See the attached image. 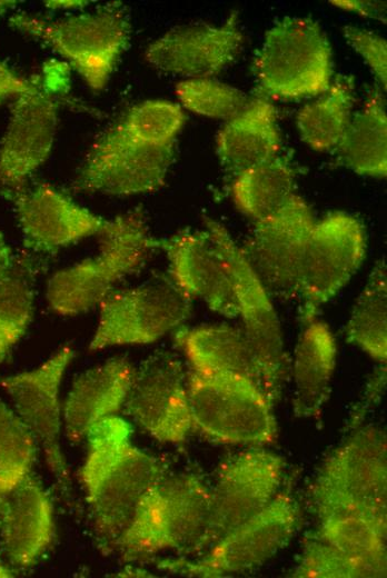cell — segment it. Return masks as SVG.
I'll use <instances>...</instances> for the list:
<instances>
[{
  "instance_id": "obj_22",
  "label": "cell",
  "mask_w": 387,
  "mask_h": 578,
  "mask_svg": "<svg viewBox=\"0 0 387 578\" xmlns=\"http://www.w3.org/2000/svg\"><path fill=\"white\" fill-rule=\"evenodd\" d=\"M0 525L4 551L17 567L32 566L48 548L54 530L53 508L34 478L28 476L7 497Z\"/></svg>"
},
{
  "instance_id": "obj_35",
  "label": "cell",
  "mask_w": 387,
  "mask_h": 578,
  "mask_svg": "<svg viewBox=\"0 0 387 578\" xmlns=\"http://www.w3.org/2000/svg\"><path fill=\"white\" fill-rule=\"evenodd\" d=\"M32 308L30 286L23 278L9 271L0 282V361L26 332Z\"/></svg>"
},
{
  "instance_id": "obj_10",
  "label": "cell",
  "mask_w": 387,
  "mask_h": 578,
  "mask_svg": "<svg viewBox=\"0 0 387 578\" xmlns=\"http://www.w3.org/2000/svg\"><path fill=\"white\" fill-rule=\"evenodd\" d=\"M298 515L296 500L289 494H277L266 508L221 537L201 558L163 559L157 566L198 578L245 572L261 566L288 544L297 528Z\"/></svg>"
},
{
  "instance_id": "obj_33",
  "label": "cell",
  "mask_w": 387,
  "mask_h": 578,
  "mask_svg": "<svg viewBox=\"0 0 387 578\" xmlns=\"http://www.w3.org/2000/svg\"><path fill=\"white\" fill-rule=\"evenodd\" d=\"M176 94L189 111L215 119L230 120L247 106L239 89L210 78H191L177 83Z\"/></svg>"
},
{
  "instance_id": "obj_9",
  "label": "cell",
  "mask_w": 387,
  "mask_h": 578,
  "mask_svg": "<svg viewBox=\"0 0 387 578\" xmlns=\"http://www.w3.org/2000/svg\"><path fill=\"white\" fill-rule=\"evenodd\" d=\"M175 156V143L153 144L115 121L89 148L71 182L76 192L126 197L160 189Z\"/></svg>"
},
{
  "instance_id": "obj_28",
  "label": "cell",
  "mask_w": 387,
  "mask_h": 578,
  "mask_svg": "<svg viewBox=\"0 0 387 578\" xmlns=\"http://www.w3.org/2000/svg\"><path fill=\"white\" fill-rule=\"evenodd\" d=\"M294 189L295 172L285 157L277 156L237 175L231 192L237 208L257 221L282 207Z\"/></svg>"
},
{
  "instance_id": "obj_21",
  "label": "cell",
  "mask_w": 387,
  "mask_h": 578,
  "mask_svg": "<svg viewBox=\"0 0 387 578\" xmlns=\"http://www.w3.org/2000/svg\"><path fill=\"white\" fill-rule=\"evenodd\" d=\"M135 373L127 358L115 357L76 378L62 413L64 432L71 442H80L97 423L123 408Z\"/></svg>"
},
{
  "instance_id": "obj_1",
  "label": "cell",
  "mask_w": 387,
  "mask_h": 578,
  "mask_svg": "<svg viewBox=\"0 0 387 578\" xmlns=\"http://www.w3.org/2000/svg\"><path fill=\"white\" fill-rule=\"evenodd\" d=\"M130 426L111 416L86 437L88 448L80 469L97 537L116 542L146 490L162 475L163 466L130 441Z\"/></svg>"
},
{
  "instance_id": "obj_11",
  "label": "cell",
  "mask_w": 387,
  "mask_h": 578,
  "mask_svg": "<svg viewBox=\"0 0 387 578\" xmlns=\"http://www.w3.org/2000/svg\"><path fill=\"white\" fill-rule=\"evenodd\" d=\"M44 78L18 96L0 143V190L11 199L26 188L29 177L48 159L56 138V90L66 86V74L48 68Z\"/></svg>"
},
{
  "instance_id": "obj_8",
  "label": "cell",
  "mask_w": 387,
  "mask_h": 578,
  "mask_svg": "<svg viewBox=\"0 0 387 578\" xmlns=\"http://www.w3.org/2000/svg\"><path fill=\"white\" fill-rule=\"evenodd\" d=\"M194 427L222 444L261 446L274 441L272 405L252 380L241 376H187Z\"/></svg>"
},
{
  "instance_id": "obj_3",
  "label": "cell",
  "mask_w": 387,
  "mask_h": 578,
  "mask_svg": "<svg viewBox=\"0 0 387 578\" xmlns=\"http://www.w3.org/2000/svg\"><path fill=\"white\" fill-rule=\"evenodd\" d=\"M9 22L57 52L93 92L107 86L131 33L127 8L119 1L57 19L20 12Z\"/></svg>"
},
{
  "instance_id": "obj_2",
  "label": "cell",
  "mask_w": 387,
  "mask_h": 578,
  "mask_svg": "<svg viewBox=\"0 0 387 578\" xmlns=\"http://www.w3.org/2000/svg\"><path fill=\"white\" fill-rule=\"evenodd\" d=\"M99 237L95 257L66 267L49 279L46 296L56 313L73 316L100 305L115 285L138 271L159 246L140 209L108 220Z\"/></svg>"
},
{
  "instance_id": "obj_40",
  "label": "cell",
  "mask_w": 387,
  "mask_h": 578,
  "mask_svg": "<svg viewBox=\"0 0 387 578\" xmlns=\"http://www.w3.org/2000/svg\"><path fill=\"white\" fill-rule=\"evenodd\" d=\"M46 6L50 9H78L86 7L88 1H68V0H59V1H46Z\"/></svg>"
},
{
  "instance_id": "obj_39",
  "label": "cell",
  "mask_w": 387,
  "mask_h": 578,
  "mask_svg": "<svg viewBox=\"0 0 387 578\" xmlns=\"http://www.w3.org/2000/svg\"><path fill=\"white\" fill-rule=\"evenodd\" d=\"M11 267V250L0 232V282L8 275Z\"/></svg>"
},
{
  "instance_id": "obj_4",
  "label": "cell",
  "mask_w": 387,
  "mask_h": 578,
  "mask_svg": "<svg viewBox=\"0 0 387 578\" xmlns=\"http://www.w3.org/2000/svg\"><path fill=\"white\" fill-rule=\"evenodd\" d=\"M210 489L194 475H162L142 495L113 544L128 559L188 550L207 522Z\"/></svg>"
},
{
  "instance_id": "obj_12",
  "label": "cell",
  "mask_w": 387,
  "mask_h": 578,
  "mask_svg": "<svg viewBox=\"0 0 387 578\" xmlns=\"http://www.w3.org/2000/svg\"><path fill=\"white\" fill-rule=\"evenodd\" d=\"M99 306L91 351L153 342L180 326L191 309L190 298L171 280L112 290Z\"/></svg>"
},
{
  "instance_id": "obj_32",
  "label": "cell",
  "mask_w": 387,
  "mask_h": 578,
  "mask_svg": "<svg viewBox=\"0 0 387 578\" xmlns=\"http://www.w3.org/2000/svg\"><path fill=\"white\" fill-rule=\"evenodd\" d=\"M387 561L349 556L314 538H307L292 577L298 578H381Z\"/></svg>"
},
{
  "instance_id": "obj_29",
  "label": "cell",
  "mask_w": 387,
  "mask_h": 578,
  "mask_svg": "<svg viewBox=\"0 0 387 578\" xmlns=\"http://www.w3.org/2000/svg\"><path fill=\"white\" fill-rule=\"evenodd\" d=\"M387 273L384 260L373 268L346 326V339L373 359L387 358Z\"/></svg>"
},
{
  "instance_id": "obj_30",
  "label": "cell",
  "mask_w": 387,
  "mask_h": 578,
  "mask_svg": "<svg viewBox=\"0 0 387 578\" xmlns=\"http://www.w3.org/2000/svg\"><path fill=\"white\" fill-rule=\"evenodd\" d=\"M386 520L365 514L327 515L319 517L311 536L349 556L386 561Z\"/></svg>"
},
{
  "instance_id": "obj_31",
  "label": "cell",
  "mask_w": 387,
  "mask_h": 578,
  "mask_svg": "<svg viewBox=\"0 0 387 578\" xmlns=\"http://www.w3.org/2000/svg\"><path fill=\"white\" fill-rule=\"evenodd\" d=\"M34 456L32 432L0 401V512L7 497L30 476Z\"/></svg>"
},
{
  "instance_id": "obj_7",
  "label": "cell",
  "mask_w": 387,
  "mask_h": 578,
  "mask_svg": "<svg viewBox=\"0 0 387 578\" xmlns=\"http://www.w3.org/2000/svg\"><path fill=\"white\" fill-rule=\"evenodd\" d=\"M254 72L261 91L272 98L326 92L333 73L331 50L320 26L310 18L277 21L266 32Z\"/></svg>"
},
{
  "instance_id": "obj_6",
  "label": "cell",
  "mask_w": 387,
  "mask_h": 578,
  "mask_svg": "<svg viewBox=\"0 0 387 578\" xmlns=\"http://www.w3.org/2000/svg\"><path fill=\"white\" fill-rule=\"evenodd\" d=\"M219 250L238 305L240 329L259 372L260 387L274 406L288 373L282 331L271 298L246 258L241 247L216 220L204 218Z\"/></svg>"
},
{
  "instance_id": "obj_18",
  "label": "cell",
  "mask_w": 387,
  "mask_h": 578,
  "mask_svg": "<svg viewBox=\"0 0 387 578\" xmlns=\"http://www.w3.org/2000/svg\"><path fill=\"white\" fill-rule=\"evenodd\" d=\"M10 200L26 246L38 252L52 253L99 235L108 222L48 183L24 188Z\"/></svg>"
},
{
  "instance_id": "obj_38",
  "label": "cell",
  "mask_w": 387,
  "mask_h": 578,
  "mask_svg": "<svg viewBox=\"0 0 387 578\" xmlns=\"http://www.w3.org/2000/svg\"><path fill=\"white\" fill-rule=\"evenodd\" d=\"M330 3L344 10L355 11L361 16L386 22V3L383 1L339 0L330 1Z\"/></svg>"
},
{
  "instance_id": "obj_20",
  "label": "cell",
  "mask_w": 387,
  "mask_h": 578,
  "mask_svg": "<svg viewBox=\"0 0 387 578\" xmlns=\"http://www.w3.org/2000/svg\"><path fill=\"white\" fill-rule=\"evenodd\" d=\"M169 261L171 281L188 297L212 311L238 317L235 292L217 245L206 230H182L159 241Z\"/></svg>"
},
{
  "instance_id": "obj_37",
  "label": "cell",
  "mask_w": 387,
  "mask_h": 578,
  "mask_svg": "<svg viewBox=\"0 0 387 578\" xmlns=\"http://www.w3.org/2000/svg\"><path fill=\"white\" fill-rule=\"evenodd\" d=\"M34 86V79H27L0 60V101L10 97H18Z\"/></svg>"
},
{
  "instance_id": "obj_26",
  "label": "cell",
  "mask_w": 387,
  "mask_h": 578,
  "mask_svg": "<svg viewBox=\"0 0 387 578\" xmlns=\"http://www.w3.org/2000/svg\"><path fill=\"white\" fill-rule=\"evenodd\" d=\"M339 161L354 172L383 178L387 173V117L378 91L353 117L334 149Z\"/></svg>"
},
{
  "instance_id": "obj_13",
  "label": "cell",
  "mask_w": 387,
  "mask_h": 578,
  "mask_svg": "<svg viewBox=\"0 0 387 578\" xmlns=\"http://www.w3.org/2000/svg\"><path fill=\"white\" fill-rule=\"evenodd\" d=\"M284 459L264 449L241 452L225 464L210 489L206 526L188 554H204L226 534L264 508L278 494Z\"/></svg>"
},
{
  "instance_id": "obj_23",
  "label": "cell",
  "mask_w": 387,
  "mask_h": 578,
  "mask_svg": "<svg viewBox=\"0 0 387 578\" xmlns=\"http://www.w3.org/2000/svg\"><path fill=\"white\" fill-rule=\"evenodd\" d=\"M275 107L264 98L228 120L216 139L221 167L235 176L278 156L280 137Z\"/></svg>"
},
{
  "instance_id": "obj_42",
  "label": "cell",
  "mask_w": 387,
  "mask_h": 578,
  "mask_svg": "<svg viewBox=\"0 0 387 578\" xmlns=\"http://www.w3.org/2000/svg\"><path fill=\"white\" fill-rule=\"evenodd\" d=\"M12 576H13L12 570H10L8 566H6L3 562L0 561V578L12 577Z\"/></svg>"
},
{
  "instance_id": "obj_41",
  "label": "cell",
  "mask_w": 387,
  "mask_h": 578,
  "mask_svg": "<svg viewBox=\"0 0 387 578\" xmlns=\"http://www.w3.org/2000/svg\"><path fill=\"white\" fill-rule=\"evenodd\" d=\"M17 1L0 0V16L16 6Z\"/></svg>"
},
{
  "instance_id": "obj_15",
  "label": "cell",
  "mask_w": 387,
  "mask_h": 578,
  "mask_svg": "<svg viewBox=\"0 0 387 578\" xmlns=\"http://www.w3.org/2000/svg\"><path fill=\"white\" fill-rule=\"evenodd\" d=\"M315 220L307 202L294 193L275 212L257 220L241 247L269 296H298L301 262Z\"/></svg>"
},
{
  "instance_id": "obj_17",
  "label": "cell",
  "mask_w": 387,
  "mask_h": 578,
  "mask_svg": "<svg viewBox=\"0 0 387 578\" xmlns=\"http://www.w3.org/2000/svg\"><path fill=\"white\" fill-rule=\"evenodd\" d=\"M73 349L64 346L32 370L0 380L16 413L32 432L44 452L46 461L64 490L70 489L69 469L60 447V386Z\"/></svg>"
},
{
  "instance_id": "obj_24",
  "label": "cell",
  "mask_w": 387,
  "mask_h": 578,
  "mask_svg": "<svg viewBox=\"0 0 387 578\" xmlns=\"http://www.w3.org/2000/svg\"><path fill=\"white\" fill-rule=\"evenodd\" d=\"M337 360V345L329 327L312 320L302 326L292 363L296 417L318 416L330 395Z\"/></svg>"
},
{
  "instance_id": "obj_16",
  "label": "cell",
  "mask_w": 387,
  "mask_h": 578,
  "mask_svg": "<svg viewBox=\"0 0 387 578\" xmlns=\"http://www.w3.org/2000/svg\"><path fill=\"white\" fill-rule=\"evenodd\" d=\"M123 410L161 442L186 440L194 422L181 362L168 352L149 356L136 370Z\"/></svg>"
},
{
  "instance_id": "obj_36",
  "label": "cell",
  "mask_w": 387,
  "mask_h": 578,
  "mask_svg": "<svg viewBox=\"0 0 387 578\" xmlns=\"http://www.w3.org/2000/svg\"><path fill=\"white\" fill-rule=\"evenodd\" d=\"M343 33L347 42L364 58L376 78L386 89L387 43L376 33L356 27H344Z\"/></svg>"
},
{
  "instance_id": "obj_14",
  "label": "cell",
  "mask_w": 387,
  "mask_h": 578,
  "mask_svg": "<svg viewBox=\"0 0 387 578\" xmlns=\"http://www.w3.org/2000/svg\"><path fill=\"white\" fill-rule=\"evenodd\" d=\"M365 256L366 233L356 217L336 211L315 222L300 270L302 326L316 319L320 307L349 281Z\"/></svg>"
},
{
  "instance_id": "obj_5",
  "label": "cell",
  "mask_w": 387,
  "mask_h": 578,
  "mask_svg": "<svg viewBox=\"0 0 387 578\" xmlns=\"http://www.w3.org/2000/svg\"><path fill=\"white\" fill-rule=\"evenodd\" d=\"M319 517L365 514L387 517V442L377 427L355 432L322 464L311 489Z\"/></svg>"
},
{
  "instance_id": "obj_34",
  "label": "cell",
  "mask_w": 387,
  "mask_h": 578,
  "mask_svg": "<svg viewBox=\"0 0 387 578\" xmlns=\"http://www.w3.org/2000/svg\"><path fill=\"white\" fill-rule=\"evenodd\" d=\"M185 120L180 106L166 100H147L128 109L118 122L146 142L172 144Z\"/></svg>"
},
{
  "instance_id": "obj_19",
  "label": "cell",
  "mask_w": 387,
  "mask_h": 578,
  "mask_svg": "<svg viewBox=\"0 0 387 578\" xmlns=\"http://www.w3.org/2000/svg\"><path fill=\"white\" fill-rule=\"evenodd\" d=\"M232 12L222 26L206 23L177 27L150 43L146 60L163 72L191 78L219 73L239 54L242 33Z\"/></svg>"
},
{
  "instance_id": "obj_27",
  "label": "cell",
  "mask_w": 387,
  "mask_h": 578,
  "mask_svg": "<svg viewBox=\"0 0 387 578\" xmlns=\"http://www.w3.org/2000/svg\"><path fill=\"white\" fill-rule=\"evenodd\" d=\"M354 78L339 74L326 93L297 113L301 140L317 151L334 150L349 121L354 103Z\"/></svg>"
},
{
  "instance_id": "obj_25",
  "label": "cell",
  "mask_w": 387,
  "mask_h": 578,
  "mask_svg": "<svg viewBox=\"0 0 387 578\" xmlns=\"http://www.w3.org/2000/svg\"><path fill=\"white\" fill-rule=\"evenodd\" d=\"M176 341L191 371L208 377L241 376L260 387L258 369L240 329L227 325L199 326L179 330Z\"/></svg>"
}]
</instances>
